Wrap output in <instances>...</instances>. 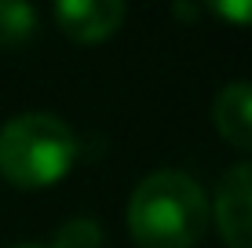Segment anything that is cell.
Listing matches in <instances>:
<instances>
[{
  "label": "cell",
  "mask_w": 252,
  "mask_h": 248,
  "mask_svg": "<svg viewBox=\"0 0 252 248\" xmlns=\"http://www.w3.org/2000/svg\"><path fill=\"white\" fill-rule=\"evenodd\" d=\"M77 161V135L55 113H22L0 128V175L40 190L59 183Z\"/></svg>",
  "instance_id": "cell-2"
},
{
  "label": "cell",
  "mask_w": 252,
  "mask_h": 248,
  "mask_svg": "<svg viewBox=\"0 0 252 248\" xmlns=\"http://www.w3.org/2000/svg\"><path fill=\"white\" fill-rule=\"evenodd\" d=\"M212 121L238 150H252V81H230L212 99Z\"/></svg>",
  "instance_id": "cell-5"
},
{
  "label": "cell",
  "mask_w": 252,
  "mask_h": 248,
  "mask_svg": "<svg viewBox=\"0 0 252 248\" xmlns=\"http://www.w3.org/2000/svg\"><path fill=\"white\" fill-rule=\"evenodd\" d=\"M55 248H102V226L95 219H69L59 226Z\"/></svg>",
  "instance_id": "cell-7"
},
{
  "label": "cell",
  "mask_w": 252,
  "mask_h": 248,
  "mask_svg": "<svg viewBox=\"0 0 252 248\" xmlns=\"http://www.w3.org/2000/svg\"><path fill=\"white\" fill-rule=\"evenodd\" d=\"M37 33V11L19 0H0V44H22Z\"/></svg>",
  "instance_id": "cell-6"
},
{
  "label": "cell",
  "mask_w": 252,
  "mask_h": 248,
  "mask_svg": "<svg viewBox=\"0 0 252 248\" xmlns=\"http://www.w3.org/2000/svg\"><path fill=\"white\" fill-rule=\"evenodd\" d=\"M212 216L230 248H252V161L234 165L220 179Z\"/></svg>",
  "instance_id": "cell-3"
},
{
  "label": "cell",
  "mask_w": 252,
  "mask_h": 248,
  "mask_svg": "<svg viewBox=\"0 0 252 248\" xmlns=\"http://www.w3.org/2000/svg\"><path fill=\"white\" fill-rule=\"evenodd\" d=\"M55 22L63 26L66 37L81 40V44H95L121 29L125 4H117V0H59Z\"/></svg>",
  "instance_id": "cell-4"
},
{
  "label": "cell",
  "mask_w": 252,
  "mask_h": 248,
  "mask_svg": "<svg viewBox=\"0 0 252 248\" xmlns=\"http://www.w3.org/2000/svg\"><path fill=\"white\" fill-rule=\"evenodd\" d=\"M19 248H37V245H19Z\"/></svg>",
  "instance_id": "cell-9"
},
{
  "label": "cell",
  "mask_w": 252,
  "mask_h": 248,
  "mask_svg": "<svg viewBox=\"0 0 252 248\" xmlns=\"http://www.w3.org/2000/svg\"><path fill=\"white\" fill-rule=\"evenodd\" d=\"M208 226L205 190L187 172L161 168L132 190L128 230L139 248H194Z\"/></svg>",
  "instance_id": "cell-1"
},
{
  "label": "cell",
  "mask_w": 252,
  "mask_h": 248,
  "mask_svg": "<svg viewBox=\"0 0 252 248\" xmlns=\"http://www.w3.org/2000/svg\"><path fill=\"white\" fill-rule=\"evenodd\" d=\"M212 15L227 19L234 26H252V0H223V4H212Z\"/></svg>",
  "instance_id": "cell-8"
}]
</instances>
